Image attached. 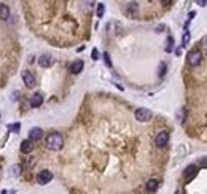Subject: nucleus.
<instances>
[{
  "mask_svg": "<svg viewBox=\"0 0 207 194\" xmlns=\"http://www.w3.org/2000/svg\"><path fill=\"white\" fill-rule=\"evenodd\" d=\"M196 173H198V167L196 165H188V167L185 169V173H183V177H185V182H191L193 178L196 177Z\"/></svg>",
  "mask_w": 207,
  "mask_h": 194,
  "instance_id": "0eeeda50",
  "label": "nucleus"
},
{
  "mask_svg": "<svg viewBox=\"0 0 207 194\" xmlns=\"http://www.w3.org/2000/svg\"><path fill=\"white\" fill-rule=\"evenodd\" d=\"M32 150H34V143H32V140H24V142L21 143V151H22L24 155L31 153Z\"/></svg>",
  "mask_w": 207,
  "mask_h": 194,
  "instance_id": "f8f14e48",
  "label": "nucleus"
},
{
  "mask_svg": "<svg viewBox=\"0 0 207 194\" xmlns=\"http://www.w3.org/2000/svg\"><path fill=\"white\" fill-rule=\"evenodd\" d=\"M83 67H85V64H83V61H75L72 65H70V70H72V73H80L81 70H83Z\"/></svg>",
  "mask_w": 207,
  "mask_h": 194,
  "instance_id": "ddd939ff",
  "label": "nucleus"
},
{
  "mask_svg": "<svg viewBox=\"0 0 207 194\" xmlns=\"http://www.w3.org/2000/svg\"><path fill=\"white\" fill-rule=\"evenodd\" d=\"M104 58H105V64H107L108 67H112V61H110V58H108V53L104 54Z\"/></svg>",
  "mask_w": 207,
  "mask_h": 194,
  "instance_id": "6ab92c4d",
  "label": "nucleus"
},
{
  "mask_svg": "<svg viewBox=\"0 0 207 194\" xmlns=\"http://www.w3.org/2000/svg\"><path fill=\"white\" fill-rule=\"evenodd\" d=\"M64 146V138L61 134L54 132V134H49L46 137V148L48 150H53V151H58Z\"/></svg>",
  "mask_w": 207,
  "mask_h": 194,
  "instance_id": "f257e3e1",
  "label": "nucleus"
},
{
  "mask_svg": "<svg viewBox=\"0 0 207 194\" xmlns=\"http://www.w3.org/2000/svg\"><path fill=\"white\" fill-rule=\"evenodd\" d=\"M201 164H202V165H204V167H207V158H204V161H202V159H201Z\"/></svg>",
  "mask_w": 207,
  "mask_h": 194,
  "instance_id": "4be33fe9",
  "label": "nucleus"
},
{
  "mask_svg": "<svg viewBox=\"0 0 207 194\" xmlns=\"http://www.w3.org/2000/svg\"><path fill=\"white\" fill-rule=\"evenodd\" d=\"M155 143H156L158 148H164L166 145L169 143V132L167 131H161L156 135V138H155Z\"/></svg>",
  "mask_w": 207,
  "mask_h": 194,
  "instance_id": "20e7f679",
  "label": "nucleus"
},
{
  "mask_svg": "<svg viewBox=\"0 0 207 194\" xmlns=\"http://www.w3.org/2000/svg\"><path fill=\"white\" fill-rule=\"evenodd\" d=\"M11 170H13V175H15V177H16V175H18V173L21 172V167H18V165H15V167H13Z\"/></svg>",
  "mask_w": 207,
  "mask_h": 194,
  "instance_id": "412c9836",
  "label": "nucleus"
},
{
  "mask_svg": "<svg viewBox=\"0 0 207 194\" xmlns=\"http://www.w3.org/2000/svg\"><path fill=\"white\" fill-rule=\"evenodd\" d=\"M172 46H174V38L169 37V38H167V46H166V51L171 53V51H172Z\"/></svg>",
  "mask_w": 207,
  "mask_h": 194,
  "instance_id": "2eb2a0df",
  "label": "nucleus"
},
{
  "mask_svg": "<svg viewBox=\"0 0 207 194\" xmlns=\"http://www.w3.org/2000/svg\"><path fill=\"white\" fill-rule=\"evenodd\" d=\"M41 104H43V95H41V94H34L32 95V99H31V107L32 108H37V107H40Z\"/></svg>",
  "mask_w": 207,
  "mask_h": 194,
  "instance_id": "1a4fd4ad",
  "label": "nucleus"
},
{
  "mask_svg": "<svg viewBox=\"0 0 207 194\" xmlns=\"http://www.w3.org/2000/svg\"><path fill=\"white\" fill-rule=\"evenodd\" d=\"M175 194H183V191H180V189H178V191H175Z\"/></svg>",
  "mask_w": 207,
  "mask_h": 194,
  "instance_id": "5701e85b",
  "label": "nucleus"
},
{
  "mask_svg": "<svg viewBox=\"0 0 207 194\" xmlns=\"http://www.w3.org/2000/svg\"><path fill=\"white\" fill-rule=\"evenodd\" d=\"M202 61V53L199 49H193L188 53V65L191 67H198Z\"/></svg>",
  "mask_w": 207,
  "mask_h": 194,
  "instance_id": "f03ea898",
  "label": "nucleus"
},
{
  "mask_svg": "<svg viewBox=\"0 0 207 194\" xmlns=\"http://www.w3.org/2000/svg\"><path fill=\"white\" fill-rule=\"evenodd\" d=\"M104 10H105V8H104V5H102V3H99V5H97V16H99V18H102Z\"/></svg>",
  "mask_w": 207,
  "mask_h": 194,
  "instance_id": "dca6fc26",
  "label": "nucleus"
},
{
  "mask_svg": "<svg viewBox=\"0 0 207 194\" xmlns=\"http://www.w3.org/2000/svg\"><path fill=\"white\" fill-rule=\"evenodd\" d=\"M29 135H31V138L29 140H40L41 137H43V131H41L40 127H34V129H31V132H29Z\"/></svg>",
  "mask_w": 207,
  "mask_h": 194,
  "instance_id": "9d476101",
  "label": "nucleus"
},
{
  "mask_svg": "<svg viewBox=\"0 0 207 194\" xmlns=\"http://www.w3.org/2000/svg\"><path fill=\"white\" fill-rule=\"evenodd\" d=\"M8 129H10V131H16V132H18V131L21 129V126H19V122H16V124H11V126H10Z\"/></svg>",
  "mask_w": 207,
  "mask_h": 194,
  "instance_id": "f3484780",
  "label": "nucleus"
},
{
  "mask_svg": "<svg viewBox=\"0 0 207 194\" xmlns=\"http://www.w3.org/2000/svg\"><path fill=\"white\" fill-rule=\"evenodd\" d=\"M53 180V173L49 172V170H41L40 173H38V177H37V182H38V185H46V183H49Z\"/></svg>",
  "mask_w": 207,
  "mask_h": 194,
  "instance_id": "423d86ee",
  "label": "nucleus"
},
{
  "mask_svg": "<svg viewBox=\"0 0 207 194\" xmlns=\"http://www.w3.org/2000/svg\"><path fill=\"white\" fill-rule=\"evenodd\" d=\"M134 116H135V119L139 121V122H147V121L151 119L153 113H151L148 108H137L135 113H134Z\"/></svg>",
  "mask_w": 207,
  "mask_h": 194,
  "instance_id": "7ed1b4c3",
  "label": "nucleus"
},
{
  "mask_svg": "<svg viewBox=\"0 0 207 194\" xmlns=\"http://www.w3.org/2000/svg\"><path fill=\"white\" fill-rule=\"evenodd\" d=\"M188 40H190V32H185L183 34V46L188 45Z\"/></svg>",
  "mask_w": 207,
  "mask_h": 194,
  "instance_id": "a211bd4d",
  "label": "nucleus"
},
{
  "mask_svg": "<svg viewBox=\"0 0 207 194\" xmlns=\"http://www.w3.org/2000/svg\"><path fill=\"white\" fill-rule=\"evenodd\" d=\"M10 19V7L5 3H0V21L7 22Z\"/></svg>",
  "mask_w": 207,
  "mask_h": 194,
  "instance_id": "6e6552de",
  "label": "nucleus"
},
{
  "mask_svg": "<svg viewBox=\"0 0 207 194\" xmlns=\"http://www.w3.org/2000/svg\"><path fill=\"white\" fill-rule=\"evenodd\" d=\"M204 43H205V46H207V38H205V40H204Z\"/></svg>",
  "mask_w": 207,
  "mask_h": 194,
  "instance_id": "b1692460",
  "label": "nucleus"
},
{
  "mask_svg": "<svg viewBox=\"0 0 207 194\" xmlns=\"http://www.w3.org/2000/svg\"><path fill=\"white\" fill-rule=\"evenodd\" d=\"M21 76H22V81L26 83L27 88H34L35 86V76L32 75L31 70H22L21 72Z\"/></svg>",
  "mask_w": 207,
  "mask_h": 194,
  "instance_id": "39448f33",
  "label": "nucleus"
},
{
  "mask_svg": "<svg viewBox=\"0 0 207 194\" xmlns=\"http://www.w3.org/2000/svg\"><path fill=\"white\" fill-rule=\"evenodd\" d=\"M158 186H159V182H158V180H155V178H151V180H148V182H147V191L148 192H155L156 189H158Z\"/></svg>",
  "mask_w": 207,
  "mask_h": 194,
  "instance_id": "9b49d317",
  "label": "nucleus"
},
{
  "mask_svg": "<svg viewBox=\"0 0 207 194\" xmlns=\"http://www.w3.org/2000/svg\"><path fill=\"white\" fill-rule=\"evenodd\" d=\"M38 62H40V65H41V67H49L53 61H51V56H48V54H43V56L40 58V61H38Z\"/></svg>",
  "mask_w": 207,
  "mask_h": 194,
  "instance_id": "4468645a",
  "label": "nucleus"
},
{
  "mask_svg": "<svg viewBox=\"0 0 207 194\" xmlns=\"http://www.w3.org/2000/svg\"><path fill=\"white\" fill-rule=\"evenodd\" d=\"M92 59H94V61H97V59H99V51L96 49V48L92 49Z\"/></svg>",
  "mask_w": 207,
  "mask_h": 194,
  "instance_id": "aec40b11",
  "label": "nucleus"
}]
</instances>
